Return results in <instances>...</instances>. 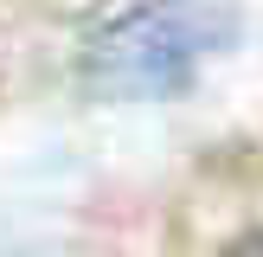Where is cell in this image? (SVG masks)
<instances>
[{
	"label": "cell",
	"mask_w": 263,
	"mask_h": 257,
	"mask_svg": "<svg viewBox=\"0 0 263 257\" xmlns=\"http://www.w3.org/2000/svg\"><path fill=\"white\" fill-rule=\"evenodd\" d=\"M231 39V13L212 0H154L116 20L90 45V90L103 97H167L193 84L205 58Z\"/></svg>",
	"instance_id": "obj_1"
},
{
	"label": "cell",
	"mask_w": 263,
	"mask_h": 257,
	"mask_svg": "<svg viewBox=\"0 0 263 257\" xmlns=\"http://www.w3.org/2000/svg\"><path fill=\"white\" fill-rule=\"evenodd\" d=\"M231 257H263V238H251V244H238Z\"/></svg>",
	"instance_id": "obj_2"
}]
</instances>
